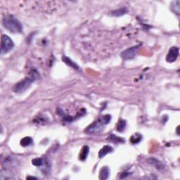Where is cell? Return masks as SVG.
I'll return each instance as SVG.
<instances>
[{"label": "cell", "mask_w": 180, "mask_h": 180, "mask_svg": "<svg viewBox=\"0 0 180 180\" xmlns=\"http://www.w3.org/2000/svg\"><path fill=\"white\" fill-rule=\"evenodd\" d=\"M111 116L110 115H105L102 116L100 118H98L97 120L93 123L92 125H90V126L87 127L86 129H85V132L87 134H97V133L100 132L104 129V127L106 125L109 123V122L111 121Z\"/></svg>", "instance_id": "1"}, {"label": "cell", "mask_w": 180, "mask_h": 180, "mask_svg": "<svg viewBox=\"0 0 180 180\" xmlns=\"http://www.w3.org/2000/svg\"><path fill=\"white\" fill-rule=\"evenodd\" d=\"M37 77V73L33 70L28 77H26L23 80L15 84L13 88V92L15 93H23L26 92L31 86L32 83L36 80Z\"/></svg>", "instance_id": "2"}, {"label": "cell", "mask_w": 180, "mask_h": 180, "mask_svg": "<svg viewBox=\"0 0 180 180\" xmlns=\"http://www.w3.org/2000/svg\"><path fill=\"white\" fill-rule=\"evenodd\" d=\"M2 25L11 32L18 33L23 30V26L20 21L17 20L13 15H7L2 19Z\"/></svg>", "instance_id": "3"}, {"label": "cell", "mask_w": 180, "mask_h": 180, "mask_svg": "<svg viewBox=\"0 0 180 180\" xmlns=\"http://www.w3.org/2000/svg\"><path fill=\"white\" fill-rule=\"evenodd\" d=\"M14 46V43L9 36L2 35L1 40V54L9 52Z\"/></svg>", "instance_id": "4"}, {"label": "cell", "mask_w": 180, "mask_h": 180, "mask_svg": "<svg viewBox=\"0 0 180 180\" xmlns=\"http://www.w3.org/2000/svg\"><path fill=\"white\" fill-rule=\"evenodd\" d=\"M178 55H179V48L176 46L171 47L166 56V61L169 63H173L177 60Z\"/></svg>", "instance_id": "5"}, {"label": "cell", "mask_w": 180, "mask_h": 180, "mask_svg": "<svg viewBox=\"0 0 180 180\" xmlns=\"http://www.w3.org/2000/svg\"><path fill=\"white\" fill-rule=\"evenodd\" d=\"M138 49V46H133V47L127 49L125 51L122 52L121 57L124 60H129L133 59L136 55V53Z\"/></svg>", "instance_id": "6"}, {"label": "cell", "mask_w": 180, "mask_h": 180, "mask_svg": "<svg viewBox=\"0 0 180 180\" xmlns=\"http://www.w3.org/2000/svg\"><path fill=\"white\" fill-rule=\"evenodd\" d=\"M147 161H148V163L151 164V165L154 166V167L156 168L157 170H160L163 169V168H164L163 164H162L160 161H159V160L156 159V158H150L147 160Z\"/></svg>", "instance_id": "7"}, {"label": "cell", "mask_w": 180, "mask_h": 180, "mask_svg": "<svg viewBox=\"0 0 180 180\" xmlns=\"http://www.w3.org/2000/svg\"><path fill=\"white\" fill-rule=\"evenodd\" d=\"M113 148H112L111 146H108V145L104 146L103 148L99 151V152H98V157L100 158H104L106 155L113 152Z\"/></svg>", "instance_id": "8"}, {"label": "cell", "mask_w": 180, "mask_h": 180, "mask_svg": "<svg viewBox=\"0 0 180 180\" xmlns=\"http://www.w3.org/2000/svg\"><path fill=\"white\" fill-rule=\"evenodd\" d=\"M62 60H63V61L64 62L65 64L73 68L76 70H79V68H80V67H79L74 61H73L70 58L65 57V56H63V57H62Z\"/></svg>", "instance_id": "9"}, {"label": "cell", "mask_w": 180, "mask_h": 180, "mask_svg": "<svg viewBox=\"0 0 180 180\" xmlns=\"http://www.w3.org/2000/svg\"><path fill=\"white\" fill-rule=\"evenodd\" d=\"M89 151H90V148H89L88 146H84L82 147V150L80 151V156H79V158H80V159L82 161H84V160L87 159L89 154Z\"/></svg>", "instance_id": "10"}, {"label": "cell", "mask_w": 180, "mask_h": 180, "mask_svg": "<svg viewBox=\"0 0 180 180\" xmlns=\"http://www.w3.org/2000/svg\"><path fill=\"white\" fill-rule=\"evenodd\" d=\"M110 171L108 167H103L100 170L99 178L101 179H106L109 177Z\"/></svg>", "instance_id": "11"}, {"label": "cell", "mask_w": 180, "mask_h": 180, "mask_svg": "<svg viewBox=\"0 0 180 180\" xmlns=\"http://www.w3.org/2000/svg\"><path fill=\"white\" fill-rule=\"evenodd\" d=\"M142 134L136 133V134L132 135V137H130V142L132 143V144H138L139 142H140L141 141H142Z\"/></svg>", "instance_id": "12"}, {"label": "cell", "mask_w": 180, "mask_h": 180, "mask_svg": "<svg viewBox=\"0 0 180 180\" xmlns=\"http://www.w3.org/2000/svg\"><path fill=\"white\" fill-rule=\"evenodd\" d=\"M127 12V10L126 8H121V9L113 11V12H112V15H114V16H116V17L121 16V15L125 14Z\"/></svg>", "instance_id": "13"}, {"label": "cell", "mask_w": 180, "mask_h": 180, "mask_svg": "<svg viewBox=\"0 0 180 180\" xmlns=\"http://www.w3.org/2000/svg\"><path fill=\"white\" fill-rule=\"evenodd\" d=\"M32 139L31 137H26L21 140V146H23V147H26L30 146V145L32 144Z\"/></svg>", "instance_id": "14"}, {"label": "cell", "mask_w": 180, "mask_h": 180, "mask_svg": "<svg viewBox=\"0 0 180 180\" xmlns=\"http://www.w3.org/2000/svg\"><path fill=\"white\" fill-rule=\"evenodd\" d=\"M173 4L172 5V10L175 13H176L177 15H179L180 13V1H176L175 2L173 3Z\"/></svg>", "instance_id": "15"}, {"label": "cell", "mask_w": 180, "mask_h": 180, "mask_svg": "<svg viewBox=\"0 0 180 180\" xmlns=\"http://www.w3.org/2000/svg\"><path fill=\"white\" fill-rule=\"evenodd\" d=\"M126 127V121L123 120H120L117 125V130L118 132H123Z\"/></svg>", "instance_id": "16"}, {"label": "cell", "mask_w": 180, "mask_h": 180, "mask_svg": "<svg viewBox=\"0 0 180 180\" xmlns=\"http://www.w3.org/2000/svg\"><path fill=\"white\" fill-rule=\"evenodd\" d=\"M32 165L35 166H42L44 164V160L41 158H37L32 160Z\"/></svg>", "instance_id": "17"}, {"label": "cell", "mask_w": 180, "mask_h": 180, "mask_svg": "<svg viewBox=\"0 0 180 180\" xmlns=\"http://www.w3.org/2000/svg\"><path fill=\"white\" fill-rule=\"evenodd\" d=\"M110 140L111 141H112V142H115V141H116V142H123L124 141V139H121V138H120V137H116L115 134H111V136H110Z\"/></svg>", "instance_id": "18"}, {"label": "cell", "mask_w": 180, "mask_h": 180, "mask_svg": "<svg viewBox=\"0 0 180 180\" xmlns=\"http://www.w3.org/2000/svg\"><path fill=\"white\" fill-rule=\"evenodd\" d=\"M29 178H31V179H36V178L34 177H27V179H29Z\"/></svg>", "instance_id": "19"}]
</instances>
